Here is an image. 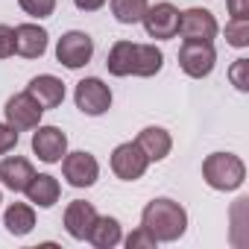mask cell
<instances>
[{"label":"cell","mask_w":249,"mask_h":249,"mask_svg":"<svg viewBox=\"0 0 249 249\" xmlns=\"http://www.w3.org/2000/svg\"><path fill=\"white\" fill-rule=\"evenodd\" d=\"M91 246H97V249H114L120 240H123V226H120V220L117 217H108V214H97V220H94V226H91V231H88V237H85Z\"/></svg>","instance_id":"cell-18"},{"label":"cell","mask_w":249,"mask_h":249,"mask_svg":"<svg viewBox=\"0 0 249 249\" xmlns=\"http://www.w3.org/2000/svg\"><path fill=\"white\" fill-rule=\"evenodd\" d=\"M0 202H3V194H0Z\"/></svg>","instance_id":"cell-31"},{"label":"cell","mask_w":249,"mask_h":249,"mask_svg":"<svg viewBox=\"0 0 249 249\" xmlns=\"http://www.w3.org/2000/svg\"><path fill=\"white\" fill-rule=\"evenodd\" d=\"M226 44L243 50L249 47V18H231L226 24Z\"/></svg>","instance_id":"cell-23"},{"label":"cell","mask_w":249,"mask_h":249,"mask_svg":"<svg viewBox=\"0 0 249 249\" xmlns=\"http://www.w3.org/2000/svg\"><path fill=\"white\" fill-rule=\"evenodd\" d=\"M15 147H18V129L9 126V123L3 120V123H0V156L12 153Z\"/></svg>","instance_id":"cell-27"},{"label":"cell","mask_w":249,"mask_h":249,"mask_svg":"<svg viewBox=\"0 0 249 249\" xmlns=\"http://www.w3.org/2000/svg\"><path fill=\"white\" fill-rule=\"evenodd\" d=\"M73 103L82 114L88 117H100L111 108V88L100 79V76H85L76 82V91H73Z\"/></svg>","instance_id":"cell-3"},{"label":"cell","mask_w":249,"mask_h":249,"mask_svg":"<svg viewBox=\"0 0 249 249\" xmlns=\"http://www.w3.org/2000/svg\"><path fill=\"white\" fill-rule=\"evenodd\" d=\"M50 36L38 24H18L15 27V53L24 59H41L47 53Z\"/></svg>","instance_id":"cell-13"},{"label":"cell","mask_w":249,"mask_h":249,"mask_svg":"<svg viewBox=\"0 0 249 249\" xmlns=\"http://www.w3.org/2000/svg\"><path fill=\"white\" fill-rule=\"evenodd\" d=\"M33 153L44 164H59L68 153V135L59 126H41L38 123L33 132Z\"/></svg>","instance_id":"cell-11"},{"label":"cell","mask_w":249,"mask_h":249,"mask_svg":"<svg viewBox=\"0 0 249 249\" xmlns=\"http://www.w3.org/2000/svg\"><path fill=\"white\" fill-rule=\"evenodd\" d=\"M226 9L231 18H249V0H226Z\"/></svg>","instance_id":"cell-29"},{"label":"cell","mask_w":249,"mask_h":249,"mask_svg":"<svg viewBox=\"0 0 249 249\" xmlns=\"http://www.w3.org/2000/svg\"><path fill=\"white\" fill-rule=\"evenodd\" d=\"M156 243H159V240H156L144 226H138V229L126 237V249H153Z\"/></svg>","instance_id":"cell-26"},{"label":"cell","mask_w":249,"mask_h":249,"mask_svg":"<svg viewBox=\"0 0 249 249\" xmlns=\"http://www.w3.org/2000/svg\"><path fill=\"white\" fill-rule=\"evenodd\" d=\"M141 24H144L150 38H159V41L176 38V33H179V9L173 3H167V0H161L156 6H147Z\"/></svg>","instance_id":"cell-10"},{"label":"cell","mask_w":249,"mask_h":249,"mask_svg":"<svg viewBox=\"0 0 249 249\" xmlns=\"http://www.w3.org/2000/svg\"><path fill=\"white\" fill-rule=\"evenodd\" d=\"M24 194H27V199H30L36 208H53V205L59 202V196H62V185H59V179L50 176V173H36Z\"/></svg>","instance_id":"cell-17"},{"label":"cell","mask_w":249,"mask_h":249,"mask_svg":"<svg viewBox=\"0 0 249 249\" xmlns=\"http://www.w3.org/2000/svg\"><path fill=\"white\" fill-rule=\"evenodd\" d=\"M135 144L144 150V156L150 159V164L153 161H164L170 156V150H173V138H170V132L164 126H144L138 132Z\"/></svg>","instance_id":"cell-16"},{"label":"cell","mask_w":249,"mask_h":249,"mask_svg":"<svg viewBox=\"0 0 249 249\" xmlns=\"http://www.w3.org/2000/svg\"><path fill=\"white\" fill-rule=\"evenodd\" d=\"M91 56H94V38H91L88 33H82V30H68V33L59 38V44H56V59H59V65H65V68H71V71L85 68V65L91 62Z\"/></svg>","instance_id":"cell-5"},{"label":"cell","mask_w":249,"mask_h":249,"mask_svg":"<svg viewBox=\"0 0 249 249\" xmlns=\"http://www.w3.org/2000/svg\"><path fill=\"white\" fill-rule=\"evenodd\" d=\"M33 176H36V167L24 156H6L0 161V185L12 194H24L27 185L33 182Z\"/></svg>","instance_id":"cell-12"},{"label":"cell","mask_w":249,"mask_h":249,"mask_svg":"<svg viewBox=\"0 0 249 249\" xmlns=\"http://www.w3.org/2000/svg\"><path fill=\"white\" fill-rule=\"evenodd\" d=\"M27 91L38 100V106L47 111V108H59L62 103H65V82L59 79V76H53V73H38V76H33L30 79V85H27Z\"/></svg>","instance_id":"cell-15"},{"label":"cell","mask_w":249,"mask_h":249,"mask_svg":"<svg viewBox=\"0 0 249 249\" xmlns=\"http://www.w3.org/2000/svg\"><path fill=\"white\" fill-rule=\"evenodd\" d=\"M217 65V50L214 41H182L179 47V68L191 79H202L214 71Z\"/></svg>","instance_id":"cell-6"},{"label":"cell","mask_w":249,"mask_h":249,"mask_svg":"<svg viewBox=\"0 0 249 249\" xmlns=\"http://www.w3.org/2000/svg\"><path fill=\"white\" fill-rule=\"evenodd\" d=\"M161 68H164V53L156 44H135V68H132V76L150 79Z\"/></svg>","instance_id":"cell-21"},{"label":"cell","mask_w":249,"mask_h":249,"mask_svg":"<svg viewBox=\"0 0 249 249\" xmlns=\"http://www.w3.org/2000/svg\"><path fill=\"white\" fill-rule=\"evenodd\" d=\"M108 3V0H73V6L79 9V12H97V9H103Z\"/></svg>","instance_id":"cell-30"},{"label":"cell","mask_w":249,"mask_h":249,"mask_svg":"<svg viewBox=\"0 0 249 249\" xmlns=\"http://www.w3.org/2000/svg\"><path fill=\"white\" fill-rule=\"evenodd\" d=\"M220 33L217 18L211 15V9L202 6H191L185 12H179V33L182 41H214Z\"/></svg>","instance_id":"cell-7"},{"label":"cell","mask_w":249,"mask_h":249,"mask_svg":"<svg viewBox=\"0 0 249 249\" xmlns=\"http://www.w3.org/2000/svg\"><path fill=\"white\" fill-rule=\"evenodd\" d=\"M3 111H6V123H9V126H15L18 132L36 129L38 123H41V114H44V108L38 106V100L30 91H21V94L9 97Z\"/></svg>","instance_id":"cell-9"},{"label":"cell","mask_w":249,"mask_h":249,"mask_svg":"<svg viewBox=\"0 0 249 249\" xmlns=\"http://www.w3.org/2000/svg\"><path fill=\"white\" fill-rule=\"evenodd\" d=\"M3 226L9 234L15 237H24L36 229V205L33 202H12L6 211H3Z\"/></svg>","instance_id":"cell-19"},{"label":"cell","mask_w":249,"mask_h":249,"mask_svg":"<svg viewBox=\"0 0 249 249\" xmlns=\"http://www.w3.org/2000/svg\"><path fill=\"white\" fill-rule=\"evenodd\" d=\"M106 68L111 76H132L135 68V44L132 41H114L108 56H106Z\"/></svg>","instance_id":"cell-20"},{"label":"cell","mask_w":249,"mask_h":249,"mask_svg":"<svg viewBox=\"0 0 249 249\" xmlns=\"http://www.w3.org/2000/svg\"><path fill=\"white\" fill-rule=\"evenodd\" d=\"M108 6H111V15L117 24H141L147 6H150V0H108Z\"/></svg>","instance_id":"cell-22"},{"label":"cell","mask_w":249,"mask_h":249,"mask_svg":"<svg viewBox=\"0 0 249 249\" xmlns=\"http://www.w3.org/2000/svg\"><path fill=\"white\" fill-rule=\"evenodd\" d=\"M15 56V27L0 24V59Z\"/></svg>","instance_id":"cell-28"},{"label":"cell","mask_w":249,"mask_h":249,"mask_svg":"<svg viewBox=\"0 0 249 249\" xmlns=\"http://www.w3.org/2000/svg\"><path fill=\"white\" fill-rule=\"evenodd\" d=\"M94 220H97V208H94L91 202H85V199H73V202H68L65 217H62L65 231H68L73 240H85L88 231H91V226H94Z\"/></svg>","instance_id":"cell-14"},{"label":"cell","mask_w":249,"mask_h":249,"mask_svg":"<svg viewBox=\"0 0 249 249\" xmlns=\"http://www.w3.org/2000/svg\"><path fill=\"white\" fill-rule=\"evenodd\" d=\"M141 226L159 240V243H173L188 231V211L167 196L150 199L141 211Z\"/></svg>","instance_id":"cell-1"},{"label":"cell","mask_w":249,"mask_h":249,"mask_svg":"<svg viewBox=\"0 0 249 249\" xmlns=\"http://www.w3.org/2000/svg\"><path fill=\"white\" fill-rule=\"evenodd\" d=\"M62 164V176L71 188H91L97 179H100V164L91 153L85 150H76V153H65V159L59 161Z\"/></svg>","instance_id":"cell-8"},{"label":"cell","mask_w":249,"mask_h":249,"mask_svg":"<svg viewBox=\"0 0 249 249\" xmlns=\"http://www.w3.org/2000/svg\"><path fill=\"white\" fill-rule=\"evenodd\" d=\"M229 79L237 91H249V59H234L231 68H229Z\"/></svg>","instance_id":"cell-25"},{"label":"cell","mask_w":249,"mask_h":249,"mask_svg":"<svg viewBox=\"0 0 249 249\" xmlns=\"http://www.w3.org/2000/svg\"><path fill=\"white\" fill-rule=\"evenodd\" d=\"M108 164H111V173H114L117 179L135 182V179H141V176L147 173L150 159L144 156V150H141L135 141H123V144H117V147L111 150Z\"/></svg>","instance_id":"cell-4"},{"label":"cell","mask_w":249,"mask_h":249,"mask_svg":"<svg viewBox=\"0 0 249 249\" xmlns=\"http://www.w3.org/2000/svg\"><path fill=\"white\" fill-rule=\"evenodd\" d=\"M18 6H21L30 18L41 21V18H50V15L56 12V0H18Z\"/></svg>","instance_id":"cell-24"},{"label":"cell","mask_w":249,"mask_h":249,"mask_svg":"<svg viewBox=\"0 0 249 249\" xmlns=\"http://www.w3.org/2000/svg\"><path fill=\"white\" fill-rule=\"evenodd\" d=\"M202 179H205L208 188L229 194V191H237L246 182V164L234 153H211L202 161Z\"/></svg>","instance_id":"cell-2"}]
</instances>
